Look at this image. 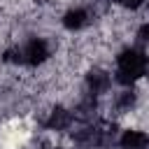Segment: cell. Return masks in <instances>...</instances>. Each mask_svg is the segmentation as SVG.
<instances>
[{"label":"cell","mask_w":149,"mask_h":149,"mask_svg":"<svg viewBox=\"0 0 149 149\" xmlns=\"http://www.w3.org/2000/svg\"><path fill=\"white\" fill-rule=\"evenodd\" d=\"M114 84L137 86L149 77V56L135 44H126L114 54Z\"/></svg>","instance_id":"obj_1"},{"label":"cell","mask_w":149,"mask_h":149,"mask_svg":"<svg viewBox=\"0 0 149 149\" xmlns=\"http://www.w3.org/2000/svg\"><path fill=\"white\" fill-rule=\"evenodd\" d=\"M93 12H91V7L88 5H70V7H65L63 12H61V19H58V23H61V28L65 30V33H84V30H88L91 26H93Z\"/></svg>","instance_id":"obj_2"},{"label":"cell","mask_w":149,"mask_h":149,"mask_svg":"<svg viewBox=\"0 0 149 149\" xmlns=\"http://www.w3.org/2000/svg\"><path fill=\"white\" fill-rule=\"evenodd\" d=\"M119 149H149V133L137 126H123L116 135Z\"/></svg>","instance_id":"obj_3"},{"label":"cell","mask_w":149,"mask_h":149,"mask_svg":"<svg viewBox=\"0 0 149 149\" xmlns=\"http://www.w3.org/2000/svg\"><path fill=\"white\" fill-rule=\"evenodd\" d=\"M119 9H123V12H128V14H135V12H140L142 7H147L149 5V0H112Z\"/></svg>","instance_id":"obj_4"},{"label":"cell","mask_w":149,"mask_h":149,"mask_svg":"<svg viewBox=\"0 0 149 149\" xmlns=\"http://www.w3.org/2000/svg\"><path fill=\"white\" fill-rule=\"evenodd\" d=\"M51 149H70V147H63V144H61V147H51Z\"/></svg>","instance_id":"obj_5"}]
</instances>
